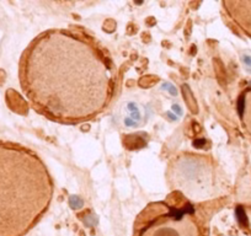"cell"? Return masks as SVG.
I'll return each instance as SVG.
<instances>
[{
  "label": "cell",
  "mask_w": 251,
  "mask_h": 236,
  "mask_svg": "<svg viewBox=\"0 0 251 236\" xmlns=\"http://www.w3.org/2000/svg\"><path fill=\"white\" fill-rule=\"evenodd\" d=\"M20 84L41 115L64 124L91 121L108 107L115 69L93 41L67 30L37 36L20 60Z\"/></svg>",
  "instance_id": "6da1fadb"
},
{
  "label": "cell",
  "mask_w": 251,
  "mask_h": 236,
  "mask_svg": "<svg viewBox=\"0 0 251 236\" xmlns=\"http://www.w3.org/2000/svg\"><path fill=\"white\" fill-rule=\"evenodd\" d=\"M54 184L37 154L0 143V236H24L41 220L53 198Z\"/></svg>",
  "instance_id": "7a4b0ae2"
},
{
  "label": "cell",
  "mask_w": 251,
  "mask_h": 236,
  "mask_svg": "<svg viewBox=\"0 0 251 236\" xmlns=\"http://www.w3.org/2000/svg\"><path fill=\"white\" fill-rule=\"evenodd\" d=\"M133 236H203V232L192 212L156 202L138 215Z\"/></svg>",
  "instance_id": "3957f363"
},
{
  "label": "cell",
  "mask_w": 251,
  "mask_h": 236,
  "mask_svg": "<svg viewBox=\"0 0 251 236\" xmlns=\"http://www.w3.org/2000/svg\"><path fill=\"white\" fill-rule=\"evenodd\" d=\"M147 118V109L144 106L135 101H127L119 107L117 112V122L119 126L132 129L138 128L145 122Z\"/></svg>",
  "instance_id": "277c9868"
},
{
  "label": "cell",
  "mask_w": 251,
  "mask_h": 236,
  "mask_svg": "<svg viewBox=\"0 0 251 236\" xmlns=\"http://www.w3.org/2000/svg\"><path fill=\"white\" fill-rule=\"evenodd\" d=\"M223 6L232 21L251 37V1H224Z\"/></svg>",
  "instance_id": "5b68a950"
},
{
  "label": "cell",
  "mask_w": 251,
  "mask_h": 236,
  "mask_svg": "<svg viewBox=\"0 0 251 236\" xmlns=\"http://www.w3.org/2000/svg\"><path fill=\"white\" fill-rule=\"evenodd\" d=\"M239 113L243 121V126L251 135V87H249L240 98Z\"/></svg>",
  "instance_id": "8992f818"
}]
</instances>
